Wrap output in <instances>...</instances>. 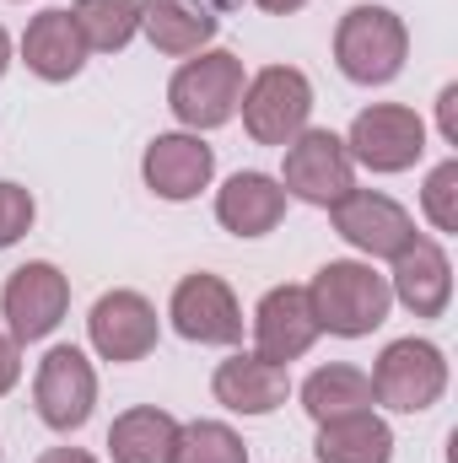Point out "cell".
Here are the masks:
<instances>
[{
    "instance_id": "7c38bea8",
    "label": "cell",
    "mask_w": 458,
    "mask_h": 463,
    "mask_svg": "<svg viewBox=\"0 0 458 463\" xmlns=\"http://www.w3.org/2000/svg\"><path fill=\"white\" fill-rule=\"evenodd\" d=\"M87 340L103 361L114 366H129V361H146L157 340H162V318L151 307V297L119 286V291H103L87 313Z\"/></svg>"
},
{
    "instance_id": "9c48e42d",
    "label": "cell",
    "mask_w": 458,
    "mask_h": 463,
    "mask_svg": "<svg viewBox=\"0 0 458 463\" xmlns=\"http://www.w3.org/2000/svg\"><path fill=\"white\" fill-rule=\"evenodd\" d=\"M33 404H38V420L49 431H81L98 410V366L87 361V350H49L33 372Z\"/></svg>"
},
{
    "instance_id": "52a82bcc",
    "label": "cell",
    "mask_w": 458,
    "mask_h": 463,
    "mask_svg": "<svg viewBox=\"0 0 458 463\" xmlns=\"http://www.w3.org/2000/svg\"><path fill=\"white\" fill-rule=\"evenodd\" d=\"M281 189H286V200H302V205H319V211L345 200L356 189V162L345 151V135L308 124L281 151Z\"/></svg>"
},
{
    "instance_id": "5bb4252c",
    "label": "cell",
    "mask_w": 458,
    "mask_h": 463,
    "mask_svg": "<svg viewBox=\"0 0 458 463\" xmlns=\"http://www.w3.org/2000/svg\"><path fill=\"white\" fill-rule=\"evenodd\" d=\"M248 329H253V350H259L264 361H275V366L302 361V355L313 350V340H319V318H313L302 286H270V291L259 297Z\"/></svg>"
},
{
    "instance_id": "603a6c76",
    "label": "cell",
    "mask_w": 458,
    "mask_h": 463,
    "mask_svg": "<svg viewBox=\"0 0 458 463\" xmlns=\"http://www.w3.org/2000/svg\"><path fill=\"white\" fill-rule=\"evenodd\" d=\"M71 16L92 54H119L140 33V0H76Z\"/></svg>"
},
{
    "instance_id": "f1b7e54d",
    "label": "cell",
    "mask_w": 458,
    "mask_h": 463,
    "mask_svg": "<svg viewBox=\"0 0 458 463\" xmlns=\"http://www.w3.org/2000/svg\"><path fill=\"white\" fill-rule=\"evenodd\" d=\"M38 463H98L87 448H49V453H38Z\"/></svg>"
},
{
    "instance_id": "484cf974",
    "label": "cell",
    "mask_w": 458,
    "mask_h": 463,
    "mask_svg": "<svg viewBox=\"0 0 458 463\" xmlns=\"http://www.w3.org/2000/svg\"><path fill=\"white\" fill-rule=\"evenodd\" d=\"M33 222H38V200H33V189L0 178V253L16 248V242L33 232Z\"/></svg>"
},
{
    "instance_id": "4dcf8cb0",
    "label": "cell",
    "mask_w": 458,
    "mask_h": 463,
    "mask_svg": "<svg viewBox=\"0 0 458 463\" xmlns=\"http://www.w3.org/2000/svg\"><path fill=\"white\" fill-rule=\"evenodd\" d=\"M5 71H11V33L0 27V76H5Z\"/></svg>"
},
{
    "instance_id": "4316f807",
    "label": "cell",
    "mask_w": 458,
    "mask_h": 463,
    "mask_svg": "<svg viewBox=\"0 0 458 463\" xmlns=\"http://www.w3.org/2000/svg\"><path fill=\"white\" fill-rule=\"evenodd\" d=\"M437 129H443L448 146H458V81H448L437 92Z\"/></svg>"
},
{
    "instance_id": "ba28073f",
    "label": "cell",
    "mask_w": 458,
    "mask_h": 463,
    "mask_svg": "<svg viewBox=\"0 0 458 463\" xmlns=\"http://www.w3.org/2000/svg\"><path fill=\"white\" fill-rule=\"evenodd\" d=\"M345 151L356 167L367 173H410L426 156V118L405 103H372L350 118L345 129Z\"/></svg>"
},
{
    "instance_id": "3957f363",
    "label": "cell",
    "mask_w": 458,
    "mask_h": 463,
    "mask_svg": "<svg viewBox=\"0 0 458 463\" xmlns=\"http://www.w3.org/2000/svg\"><path fill=\"white\" fill-rule=\"evenodd\" d=\"M410 60V27L394 5H350L335 27V65L356 87H388Z\"/></svg>"
},
{
    "instance_id": "d6986e66",
    "label": "cell",
    "mask_w": 458,
    "mask_h": 463,
    "mask_svg": "<svg viewBox=\"0 0 458 463\" xmlns=\"http://www.w3.org/2000/svg\"><path fill=\"white\" fill-rule=\"evenodd\" d=\"M222 16L211 0H140V33L157 54H200L211 49Z\"/></svg>"
},
{
    "instance_id": "277c9868",
    "label": "cell",
    "mask_w": 458,
    "mask_h": 463,
    "mask_svg": "<svg viewBox=\"0 0 458 463\" xmlns=\"http://www.w3.org/2000/svg\"><path fill=\"white\" fill-rule=\"evenodd\" d=\"M372 377V399L394 415H426L443 393H448V350L437 340H421V335H405V340H388L377 366L367 372Z\"/></svg>"
},
{
    "instance_id": "9a60e30c",
    "label": "cell",
    "mask_w": 458,
    "mask_h": 463,
    "mask_svg": "<svg viewBox=\"0 0 458 463\" xmlns=\"http://www.w3.org/2000/svg\"><path fill=\"white\" fill-rule=\"evenodd\" d=\"M388 291L405 313L415 318H443L448 302H453V259L437 237H415L410 248L394 253V269H388Z\"/></svg>"
},
{
    "instance_id": "7402d4cb",
    "label": "cell",
    "mask_w": 458,
    "mask_h": 463,
    "mask_svg": "<svg viewBox=\"0 0 458 463\" xmlns=\"http://www.w3.org/2000/svg\"><path fill=\"white\" fill-rule=\"evenodd\" d=\"M319 463H394V431L377 410L367 415H345V420H324L319 442H313Z\"/></svg>"
},
{
    "instance_id": "ac0fdd59",
    "label": "cell",
    "mask_w": 458,
    "mask_h": 463,
    "mask_svg": "<svg viewBox=\"0 0 458 463\" xmlns=\"http://www.w3.org/2000/svg\"><path fill=\"white\" fill-rule=\"evenodd\" d=\"M281 216H286V189H281V178H270L259 167L232 173L216 189V222L232 237H264L281 227Z\"/></svg>"
},
{
    "instance_id": "5b68a950",
    "label": "cell",
    "mask_w": 458,
    "mask_h": 463,
    "mask_svg": "<svg viewBox=\"0 0 458 463\" xmlns=\"http://www.w3.org/2000/svg\"><path fill=\"white\" fill-rule=\"evenodd\" d=\"M237 114H243V129L253 135V146L286 151L313 124V81H308V71H297V65H264V71H253L248 87H243Z\"/></svg>"
},
{
    "instance_id": "d4e9b609",
    "label": "cell",
    "mask_w": 458,
    "mask_h": 463,
    "mask_svg": "<svg viewBox=\"0 0 458 463\" xmlns=\"http://www.w3.org/2000/svg\"><path fill=\"white\" fill-rule=\"evenodd\" d=\"M421 211H426L432 232H443V237L458 232V156L437 162V167L426 173V184H421Z\"/></svg>"
},
{
    "instance_id": "1f68e13d",
    "label": "cell",
    "mask_w": 458,
    "mask_h": 463,
    "mask_svg": "<svg viewBox=\"0 0 458 463\" xmlns=\"http://www.w3.org/2000/svg\"><path fill=\"white\" fill-rule=\"evenodd\" d=\"M0 458H5V453H0Z\"/></svg>"
},
{
    "instance_id": "e0dca14e",
    "label": "cell",
    "mask_w": 458,
    "mask_h": 463,
    "mask_svg": "<svg viewBox=\"0 0 458 463\" xmlns=\"http://www.w3.org/2000/svg\"><path fill=\"white\" fill-rule=\"evenodd\" d=\"M87 54H92V49H87L76 16H71L65 5L38 11V16L27 22V33H22V65H27L38 81H49V87L76 81V76L87 71Z\"/></svg>"
},
{
    "instance_id": "2e32d148",
    "label": "cell",
    "mask_w": 458,
    "mask_h": 463,
    "mask_svg": "<svg viewBox=\"0 0 458 463\" xmlns=\"http://www.w3.org/2000/svg\"><path fill=\"white\" fill-rule=\"evenodd\" d=\"M211 393L232 415H275L291 399V372L264 361L259 350H232L227 361L211 372Z\"/></svg>"
},
{
    "instance_id": "8992f818",
    "label": "cell",
    "mask_w": 458,
    "mask_h": 463,
    "mask_svg": "<svg viewBox=\"0 0 458 463\" xmlns=\"http://www.w3.org/2000/svg\"><path fill=\"white\" fill-rule=\"evenodd\" d=\"M0 313H5V335L16 345L49 340L65 324V313H71V280H65V269L49 264V259L16 264L5 275V286H0Z\"/></svg>"
},
{
    "instance_id": "7a4b0ae2",
    "label": "cell",
    "mask_w": 458,
    "mask_h": 463,
    "mask_svg": "<svg viewBox=\"0 0 458 463\" xmlns=\"http://www.w3.org/2000/svg\"><path fill=\"white\" fill-rule=\"evenodd\" d=\"M243 87H248V71L232 49H200L189 54L173 81H167V109L173 118L189 129V135H211L237 118V103H243Z\"/></svg>"
},
{
    "instance_id": "4fadbf2b",
    "label": "cell",
    "mask_w": 458,
    "mask_h": 463,
    "mask_svg": "<svg viewBox=\"0 0 458 463\" xmlns=\"http://www.w3.org/2000/svg\"><path fill=\"white\" fill-rule=\"evenodd\" d=\"M329 222H335V232L361 259H394L399 248H410L421 237L415 216L394 194H383V189H350L345 200L329 205Z\"/></svg>"
},
{
    "instance_id": "6da1fadb",
    "label": "cell",
    "mask_w": 458,
    "mask_h": 463,
    "mask_svg": "<svg viewBox=\"0 0 458 463\" xmlns=\"http://www.w3.org/2000/svg\"><path fill=\"white\" fill-rule=\"evenodd\" d=\"M302 291L319 318V335H340V340H361V335L383 329L388 307H394L388 275H377L372 259H329V264H319V275Z\"/></svg>"
},
{
    "instance_id": "30bf717a",
    "label": "cell",
    "mask_w": 458,
    "mask_h": 463,
    "mask_svg": "<svg viewBox=\"0 0 458 463\" xmlns=\"http://www.w3.org/2000/svg\"><path fill=\"white\" fill-rule=\"evenodd\" d=\"M167 318L189 345H237L243 340V302L222 275L195 269L173 286L167 297Z\"/></svg>"
},
{
    "instance_id": "83f0119b",
    "label": "cell",
    "mask_w": 458,
    "mask_h": 463,
    "mask_svg": "<svg viewBox=\"0 0 458 463\" xmlns=\"http://www.w3.org/2000/svg\"><path fill=\"white\" fill-rule=\"evenodd\" d=\"M22 383V345L11 335H0V399Z\"/></svg>"
},
{
    "instance_id": "44dd1931",
    "label": "cell",
    "mask_w": 458,
    "mask_h": 463,
    "mask_svg": "<svg viewBox=\"0 0 458 463\" xmlns=\"http://www.w3.org/2000/svg\"><path fill=\"white\" fill-rule=\"evenodd\" d=\"M297 399H302V410H308V420H313V426L377 410V399H372V377H367L361 366H350V361H329V366H313Z\"/></svg>"
},
{
    "instance_id": "8fae6325",
    "label": "cell",
    "mask_w": 458,
    "mask_h": 463,
    "mask_svg": "<svg viewBox=\"0 0 458 463\" xmlns=\"http://www.w3.org/2000/svg\"><path fill=\"white\" fill-rule=\"evenodd\" d=\"M140 178L157 200L167 205H189L211 189L216 178V146H205V135H189V129H167V135H151L146 156H140Z\"/></svg>"
},
{
    "instance_id": "f546056e",
    "label": "cell",
    "mask_w": 458,
    "mask_h": 463,
    "mask_svg": "<svg viewBox=\"0 0 458 463\" xmlns=\"http://www.w3.org/2000/svg\"><path fill=\"white\" fill-rule=\"evenodd\" d=\"M259 11H270V16H291V11H302L308 0H253Z\"/></svg>"
},
{
    "instance_id": "ffe728a7",
    "label": "cell",
    "mask_w": 458,
    "mask_h": 463,
    "mask_svg": "<svg viewBox=\"0 0 458 463\" xmlns=\"http://www.w3.org/2000/svg\"><path fill=\"white\" fill-rule=\"evenodd\" d=\"M178 431L184 420H173L157 404H135L114 415L109 426V458L114 463H173L178 458Z\"/></svg>"
},
{
    "instance_id": "cb8c5ba5",
    "label": "cell",
    "mask_w": 458,
    "mask_h": 463,
    "mask_svg": "<svg viewBox=\"0 0 458 463\" xmlns=\"http://www.w3.org/2000/svg\"><path fill=\"white\" fill-rule=\"evenodd\" d=\"M173 463H248V442L227 420H189L178 431V458Z\"/></svg>"
}]
</instances>
